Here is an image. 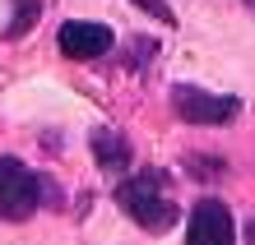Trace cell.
Listing matches in <instances>:
<instances>
[{"label":"cell","instance_id":"6da1fadb","mask_svg":"<svg viewBox=\"0 0 255 245\" xmlns=\"http://www.w3.org/2000/svg\"><path fill=\"white\" fill-rule=\"evenodd\" d=\"M116 199L126 204V213L144 232H167L176 222V204L167 199V176L162 171H139L116 180Z\"/></svg>","mask_w":255,"mask_h":245},{"label":"cell","instance_id":"7a4b0ae2","mask_svg":"<svg viewBox=\"0 0 255 245\" xmlns=\"http://www.w3.org/2000/svg\"><path fill=\"white\" fill-rule=\"evenodd\" d=\"M37 176L28 171L19 158H0V218L5 222H28L37 208Z\"/></svg>","mask_w":255,"mask_h":245},{"label":"cell","instance_id":"3957f363","mask_svg":"<svg viewBox=\"0 0 255 245\" xmlns=\"http://www.w3.org/2000/svg\"><path fill=\"white\" fill-rule=\"evenodd\" d=\"M172 106H176L181 120H190V125H228V120L242 111L237 97H218V93H204V88H190V83L172 88Z\"/></svg>","mask_w":255,"mask_h":245},{"label":"cell","instance_id":"277c9868","mask_svg":"<svg viewBox=\"0 0 255 245\" xmlns=\"http://www.w3.org/2000/svg\"><path fill=\"white\" fill-rule=\"evenodd\" d=\"M112 28L107 23H88V19H70L61 23V33H56V47H61L70 60H98L112 51Z\"/></svg>","mask_w":255,"mask_h":245},{"label":"cell","instance_id":"5b68a950","mask_svg":"<svg viewBox=\"0 0 255 245\" xmlns=\"http://www.w3.org/2000/svg\"><path fill=\"white\" fill-rule=\"evenodd\" d=\"M232 232H237V227H232L228 204H218V199L195 204V213H190V241L195 245H228Z\"/></svg>","mask_w":255,"mask_h":245},{"label":"cell","instance_id":"8992f818","mask_svg":"<svg viewBox=\"0 0 255 245\" xmlns=\"http://www.w3.org/2000/svg\"><path fill=\"white\" fill-rule=\"evenodd\" d=\"M88 144H93V158H98L102 171H112V176H126L130 171V158H134V153H130V144L116 130H93V139H88Z\"/></svg>","mask_w":255,"mask_h":245},{"label":"cell","instance_id":"52a82bcc","mask_svg":"<svg viewBox=\"0 0 255 245\" xmlns=\"http://www.w3.org/2000/svg\"><path fill=\"white\" fill-rule=\"evenodd\" d=\"M42 14V0H14V19H9V37H23L33 19Z\"/></svg>","mask_w":255,"mask_h":245},{"label":"cell","instance_id":"ba28073f","mask_svg":"<svg viewBox=\"0 0 255 245\" xmlns=\"http://www.w3.org/2000/svg\"><path fill=\"white\" fill-rule=\"evenodd\" d=\"M134 5H139L144 14H153L158 23H176V14H172V5H167V0H134Z\"/></svg>","mask_w":255,"mask_h":245},{"label":"cell","instance_id":"9c48e42d","mask_svg":"<svg viewBox=\"0 0 255 245\" xmlns=\"http://www.w3.org/2000/svg\"><path fill=\"white\" fill-rule=\"evenodd\" d=\"M246 241H251V245H255V222H251V227H246Z\"/></svg>","mask_w":255,"mask_h":245},{"label":"cell","instance_id":"30bf717a","mask_svg":"<svg viewBox=\"0 0 255 245\" xmlns=\"http://www.w3.org/2000/svg\"><path fill=\"white\" fill-rule=\"evenodd\" d=\"M246 9H251V14H255V0H246Z\"/></svg>","mask_w":255,"mask_h":245}]
</instances>
